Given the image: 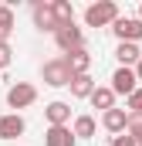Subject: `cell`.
Listing matches in <instances>:
<instances>
[{"mask_svg":"<svg viewBox=\"0 0 142 146\" xmlns=\"http://www.w3.org/2000/svg\"><path fill=\"white\" fill-rule=\"evenodd\" d=\"M24 129H27V122H24L20 112H7V115H0V139H17Z\"/></svg>","mask_w":142,"mask_h":146,"instance_id":"obj_8","label":"cell"},{"mask_svg":"<svg viewBox=\"0 0 142 146\" xmlns=\"http://www.w3.org/2000/svg\"><path fill=\"white\" fill-rule=\"evenodd\" d=\"M125 112H142V85L125 99Z\"/></svg>","mask_w":142,"mask_h":146,"instance_id":"obj_20","label":"cell"},{"mask_svg":"<svg viewBox=\"0 0 142 146\" xmlns=\"http://www.w3.org/2000/svg\"><path fill=\"white\" fill-rule=\"evenodd\" d=\"M102 126H105L112 136L125 133V109H108V112H102Z\"/></svg>","mask_w":142,"mask_h":146,"instance_id":"obj_15","label":"cell"},{"mask_svg":"<svg viewBox=\"0 0 142 146\" xmlns=\"http://www.w3.org/2000/svg\"><path fill=\"white\" fill-rule=\"evenodd\" d=\"M71 133H74V139H91V136L98 133V122H95V115H74V122H71Z\"/></svg>","mask_w":142,"mask_h":146,"instance_id":"obj_12","label":"cell"},{"mask_svg":"<svg viewBox=\"0 0 142 146\" xmlns=\"http://www.w3.org/2000/svg\"><path fill=\"white\" fill-rule=\"evenodd\" d=\"M41 78H44V85H51V88H64V85H71V72H68V65H64V58H51V61H44V65H41Z\"/></svg>","mask_w":142,"mask_h":146,"instance_id":"obj_4","label":"cell"},{"mask_svg":"<svg viewBox=\"0 0 142 146\" xmlns=\"http://www.w3.org/2000/svg\"><path fill=\"white\" fill-rule=\"evenodd\" d=\"M44 115H47L51 126H71V106H68V102H61V99L47 102V106H44Z\"/></svg>","mask_w":142,"mask_h":146,"instance_id":"obj_9","label":"cell"},{"mask_svg":"<svg viewBox=\"0 0 142 146\" xmlns=\"http://www.w3.org/2000/svg\"><path fill=\"white\" fill-rule=\"evenodd\" d=\"M115 17H118V3H112V0H98V3L85 7V24L88 27H112Z\"/></svg>","mask_w":142,"mask_h":146,"instance_id":"obj_1","label":"cell"},{"mask_svg":"<svg viewBox=\"0 0 142 146\" xmlns=\"http://www.w3.org/2000/svg\"><path fill=\"white\" fill-rule=\"evenodd\" d=\"M10 61H14V48H10V41H0V72H3Z\"/></svg>","mask_w":142,"mask_h":146,"instance_id":"obj_21","label":"cell"},{"mask_svg":"<svg viewBox=\"0 0 142 146\" xmlns=\"http://www.w3.org/2000/svg\"><path fill=\"white\" fill-rule=\"evenodd\" d=\"M14 24H17L14 10H10L7 3H0V41H7V37H10V31H14Z\"/></svg>","mask_w":142,"mask_h":146,"instance_id":"obj_18","label":"cell"},{"mask_svg":"<svg viewBox=\"0 0 142 146\" xmlns=\"http://www.w3.org/2000/svg\"><path fill=\"white\" fill-rule=\"evenodd\" d=\"M132 72H135V78H139V82H142V58H139V65H135Z\"/></svg>","mask_w":142,"mask_h":146,"instance_id":"obj_23","label":"cell"},{"mask_svg":"<svg viewBox=\"0 0 142 146\" xmlns=\"http://www.w3.org/2000/svg\"><path fill=\"white\" fill-rule=\"evenodd\" d=\"M115 95H132L135 88H139V78H135V72L132 68H115V75H112V85H108Z\"/></svg>","mask_w":142,"mask_h":146,"instance_id":"obj_7","label":"cell"},{"mask_svg":"<svg viewBox=\"0 0 142 146\" xmlns=\"http://www.w3.org/2000/svg\"><path fill=\"white\" fill-rule=\"evenodd\" d=\"M88 102H91L95 109H102V112H108V109H115V92H112L108 85H95V92L88 95Z\"/></svg>","mask_w":142,"mask_h":146,"instance_id":"obj_13","label":"cell"},{"mask_svg":"<svg viewBox=\"0 0 142 146\" xmlns=\"http://www.w3.org/2000/svg\"><path fill=\"white\" fill-rule=\"evenodd\" d=\"M108 146H132V136H125V133H118V136H112Z\"/></svg>","mask_w":142,"mask_h":146,"instance_id":"obj_22","label":"cell"},{"mask_svg":"<svg viewBox=\"0 0 142 146\" xmlns=\"http://www.w3.org/2000/svg\"><path fill=\"white\" fill-rule=\"evenodd\" d=\"M139 21H142V3H139Z\"/></svg>","mask_w":142,"mask_h":146,"instance_id":"obj_25","label":"cell"},{"mask_svg":"<svg viewBox=\"0 0 142 146\" xmlns=\"http://www.w3.org/2000/svg\"><path fill=\"white\" fill-rule=\"evenodd\" d=\"M51 10H54V21H58V27L74 24V7H71L68 0H51Z\"/></svg>","mask_w":142,"mask_h":146,"instance_id":"obj_17","label":"cell"},{"mask_svg":"<svg viewBox=\"0 0 142 146\" xmlns=\"http://www.w3.org/2000/svg\"><path fill=\"white\" fill-rule=\"evenodd\" d=\"M125 133L129 136L142 133V112H125Z\"/></svg>","mask_w":142,"mask_h":146,"instance_id":"obj_19","label":"cell"},{"mask_svg":"<svg viewBox=\"0 0 142 146\" xmlns=\"http://www.w3.org/2000/svg\"><path fill=\"white\" fill-rule=\"evenodd\" d=\"M31 14H34V27H37V31H47V34L58 31L54 10H51V0H34V3H31Z\"/></svg>","mask_w":142,"mask_h":146,"instance_id":"obj_6","label":"cell"},{"mask_svg":"<svg viewBox=\"0 0 142 146\" xmlns=\"http://www.w3.org/2000/svg\"><path fill=\"white\" fill-rule=\"evenodd\" d=\"M115 58H118V68H135L142 51H139V44H118L115 48Z\"/></svg>","mask_w":142,"mask_h":146,"instance_id":"obj_14","label":"cell"},{"mask_svg":"<svg viewBox=\"0 0 142 146\" xmlns=\"http://www.w3.org/2000/svg\"><path fill=\"white\" fill-rule=\"evenodd\" d=\"M74 133H71V126H47V133H44V146H74Z\"/></svg>","mask_w":142,"mask_h":146,"instance_id":"obj_11","label":"cell"},{"mask_svg":"<svg viewBox=\"0 0 142 146\" xmlns=\"http://www.w3.org/2000/svg\"><path fill=\"white\" fill-rule=\"evenodd\" d=\"M108 31L118 37V44H139L142 41V21L139 17H122V14H118Z\"/></svg>","mask_w":142,"mask_h":146,"instance_id":"obj_2","label":"cell"},{"mask_svg":"<svg viewBox=\"0 0 142 146\" xmlns=\"http://www.w3.org/2000/svg\"><path fill=\"white\" fill-rule=\"evenodd\" d=\"M54 44L68 54V51L85 48V34H81V27H78V24H64V27H58V31H54Z\"/></svg>","mask_w":142,"mask_h":146,"instance_id":"obj_5","label":"cell"},{"mask_svg":"<svg viewBox=\"0 0 142 146\" xmlns=\"http://www.w3.org/2000/svg\"><path fill=\"white\" fill-rule=\"evenodd\" d=\"M61 58H64V65H68L71 75H88V68H91V54H88L85 48L68 51V54H61Z\"/></svg>","mask_w":142,"mask_h":146,"instance_id":"obj_10","label":"cell"},{"mask_svg":"<svg viewBox=\"0 0 142 146\" xmlns=\"http://www.w3.org/2000/svg\"><path fill=\"white\" fill-rule=\"evenodd\" d=\"M37 102V88L31 85V82H14L10 88H7V106L14 112H20V109H31Z\"/></svg>","mask_w":142,"mask_h":146,"instance_id":"obj_3","label":"cell"},{"mask_svg":"<svg viewBox=\"0 0 142 146\" xmlns=\"http://www.w3.org/2000/svg\"><path fill=\"white\" fill-rule=\"evenodd\" d=\"M132 146H142V133H135V136H132Z\"/></svg>","mask_w":142,"mask_h":146,"instance_id":"obj_24","label":"cell"},{"mask_svg":"<svg viewBox=\"0 0 142 146\" xmlns=\"http://www.w3.org/2000/svg\"><path fill=\"white\" fill-rule=\"evenodd\" d=\"M71 95H74V99H88V95H91V92H95V78H91V75H71Z\"/></svg>","mask_w":142,"mask_h":146,"instance_id":"obj_16","label":"cell"}]
</instances>
